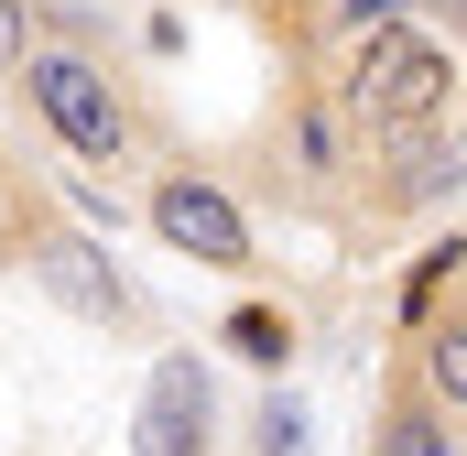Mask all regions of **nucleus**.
Instances as JSON below:
<instances>
[{"label":"nucleus","mask_w":467,"mask_h":456,"mask_svg":"<svg viewBox=\"0 0 467 456\" xmlns=\"http://www.w3.org/2000/svg\"><path fill=\"white\" fill-rule=\"evenodd\" d=\"M337 109L380 141H424L457 109V44L435 22H369L337 44Z\"/></svg>","instance_id":"obj_1"},{"label":"nucleus","mask_w":467,"mask_h":456,"mask_svg":"<svg viewBox=\"0 0 467 456\" xmlns=\"http://www.w3.org/2000/svg\"><path fill=\"white\" fill-rule=\"evenodd\" d=\"M11 88H22V109L55 130L66 163H130L141 152V98H130V77H119L109 55H88V44H33Z\"/></svg>","instance_id":"obj_2"},{"label":"nucleus","mask_w":467,"mask_h":456,"mask_svg":"<svg viewBox=\"0 0 467 456\" xmlns=\"http://www.w3.org/2000/svg\"><path fill=\"white\" fill-rule=\"evenodd\" d=\"M141 218H152L163 250H185L196 272H250V261H261V250H250V218L229 207V185H207L196 163H163L152 196H141Z\"/></svg>","instance_id":"obj_3"},{"label":"nucleus","mask_w":467,"mask_h":456,"mask_svg":"<svg viewBox=\"0 0 467 456\" xmlns=\"http://www.w3.org/2000/svg\"><path fill=\"white\" fill-rule=\"evenodd\" d=\"M130 456H218V380L196 347H163L130 413Z\"/></svg>","instance_id":"obj_4"},{"label":"nucleus","mask_w":467,"mask_h":456,"mask_svg":"<svg viewBox=\"0 0 467 456\" xmlns=\"http://www.w3.org/2000/svg\"><path fill=\"white\" fill-rule=\"evenodd\" d=\"M33 283H44L77 326H141V294L119 283V261L88 228H44V239H33Z\"/></svg>","instance_id":"obj_5"},{"label":"nucleus","mask_w":467,"mask_h":456,"mask_svg":"<svg viewBox=\"0 0 467 456\" xmlns=\"http://www.w3.org/2000/svg\"><path fill=\"white\" fill-rule=\"evenodd\" d=\"M413 369H424V402H435L446 424H467V316H424Z\"/></svg>","instance_id":"obj_6"},{"label":"nucleus","mask_w":467,"mask_h":456,"mask_svg":"<svg viewBox=\"0 0 467 456\" xmlns=\"http://www.w3.org/2000/svg\"><path fill=\"white\" fill-rule=\"evenodd\" d=\"M380 456H467V435L435 413V402H402V413L380 424Z\"/></svg>","instance_id":"obj_7"},{"label":"nucleus","mask_w":467,"mask_h":456,"mask_svg":"<svg viewBox=\"0 0 467 456\" xmlns=\"http://www.w3.org/2000/svg\"><path fill=\"white\" fill-rule=\"evenodd\" d=\"M229 347H239V358H261V369H283V358H294V326H283L272 305H239V316H229Z\"/></svg>","instance_id":"obj_8"},{"label":"nucleus","mask_w":467,"mask_h":456,"mask_svg":"<svg viewBox=\"0 0 467 456\" xmlns=\"http://www.w3.org/2000/svg\"><path fill=\"white\" fill-rule=\"evenodd\" d=\"M250 424H261V435H250L261 456H305V402H294V391H261V413H250Z\"/></svg>","instance_id":"obj_9"},{"label":"nucleus","mask_w":467,"mask_h":456,"mask_svg":"<svg viewBox=\"0 0 467 456\" xmlns=\"http://www.w3.org/2000/svg\"><path fill=\"white\" fill-rule=\"evenodd\" d=\"M33 44H44V33H33V0H0V77H22Z\"/></svg>","instance_id":"obj_10"},{"label":"nucleus","mask_w":467,"mask_h":456,"mask_svg":"<svg viewBox=\"0 0 467 456\" xmlns=\"http://www.w3.org/2000/svg\"><path fill=\"white\" fill-rule=\"evenodd\" d=\"M327 11H337V33H369V22H413L435 0H327Z\"/></svg>","instance_id":"obj_11"}]
</instances>
